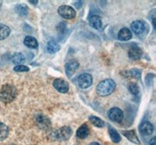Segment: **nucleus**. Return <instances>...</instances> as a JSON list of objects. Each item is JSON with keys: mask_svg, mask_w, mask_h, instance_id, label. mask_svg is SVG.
I'll return each instance as SVG.
<instances>
[{"mask_svg": "<svg viewBox=\"0 0 156 145\" xmlns=\"http://www.w3.org/2000/svg\"><path fill=\"white\" fill-rule=\"evenodd\" d=\"M17 90L14 86L5 84L0 90V100L4 103H10L16 98Z\"/></svg>", "mask_w": 156, "mask_h": 145, "instance_id": "f257e3e1", "label": "nucleus"}, {"mask_svg": "<svg viewBox=\"0 0 156 145\" xmlns=\"http://www.w3.org/2000/svg\"><path fill=\"white\" fill-rule=\"evenodd\" d=\"M115 89V83L112 79H106L98 84L96 91L100 96H108L111 94Z\"/></svg>", "mask_w": 156, "mask_h": 145, "instance_id": "f03ea898", "label": "nucleus"}, {"mask_svg": "<svg viewBox=\"0 0 156 145\" xmlns=\"http://www.w3.org/2000/svg\"><path fill=\"white\" fill-rule=\"evenodd\" d=\"M73 133V131L69 126H63L58 129L53 133V137L58 140H68Z\"/></svg>", "mask_w": 156, "mask_h": 145, "instance_id": "7ed1b4c3", "label": "nucleus"}, {"mask_svg": "<svg viewBox=\"0 0 156 145\" xmlns=\"http://www.w3.org/2000/svg\"><path fill=\"white\" fill-rule=\"evenodd\" d=\"M58 14L64 19H71L74 18L75 16H76V12H75L74 9L67 5H62L59 6L58 9Z\"/></svg>", "mask_w": 156, "mask_h": 145, "instance_id": "20e7f679", "label": "nucleus"}, {"mask_svg": "<svg viewBox=\"0 0 156 145\" xmlns=\"http://www.w3.org/2000/svg\"><path fill=\"white\" fill-rule=\"evenodd\" d=\"M77 83L79 87L82 89H86L92 84V76L89 73H82L78 76Z\"/></svg>", "mask_w": 156, "mask_h": 145, "instance_id": "39448f33", "label": "nucleus"}, {"mask_svg": "<svg viewBox=\"0 0 156 145\" xmlns=\"http://www.w3.org/2000/svg\"><path fill=\"white\" fill-rule=\"evenodd\" d=\"M35 122L37 126L41 129H48L51 127V121L47 116L44 115H37L35 117Z\"/></svg>", "mask_w": 156, "mask_h": 145, "instance_id": "423d86ee", "label": "nucleus"}, {"mask_svg": "<svg viewBox=\"0 0 156 145\" xmlns=\"http://www.w3.org/2000/svg\"><path fill=\"white\" fill-rule=\"evenodd\" d=\"M108 115L112 121L120 122L123 119V112L119 108H112L108 111Z\"/></svg>", "mask_w": 156, "mask_h": 145, "instance_id": "0eeeda50", "label": "nucleus"}, {"mask_svg": "<svg viewBox=\"0 0 156 145\" xmlns=\"http://www.w3.org/2000/svg\"><path fill=\"white\" fill-rule=\"evenodd\" d=\"M79 62L76 59H71L69 62H66V65H65V69H66V73L68 76H71L79 68Z\"/></svg>", "mask_w": 156, "mask_h": 145, "instance_id": "6e6552de", "label": "nucleus"}, {"mask_svg": "<svg viewBox=\"0 0 156 145\" xmlns=\"http://www.w3.org/2000/svg\"><path fill=\"white\" fill-rule=\"evenodd\" d=\"M53 86L60 93H66L69 90V84L62 79H55L53 82Z\"/></svg>", "mask_w": 156, "mask_h": 145, "instance_id": "1a4fd4ad", "label": "nucleus"}, {"mask_svg": "<svg viewBox=\"0 0 156 145\" xmlns=\"http://www.w3.org/2000/svg\"><path fill=\"white\" fill-rule=\"evenodd\" d=\"M131 30L136 35H140L145 30V25L141 20H136L131 23Z\"/></svg>", "mask_w": 156, "mask_h": 145, "instance_id": "9d476101", "label": "nucleus"}, {"mask_svg": "<svg viewBox=\"0 0 156 145\" xmlns=\"http://www.w3.org/2000/svg\"><path fill=\"white\" fill-rule=\"evenodd\" d=\"M139 130H140V133L143 136H150L153 133L154 126H153V125L151 122L146 121V122H142L140 124V127H139Z\"/></svg>", "mask_w": 156, "mask_h": 145, "instance_id": "9b49d317", "label": "nucleus"}, {"mask_svg": "<svg viewBox=\"0 0 156 145\" xmlns=\"http://www.w3.org/2000/svg\"><path fill=\"white\" fill-rule=\"evenodd\" d=\"M129 57L133 60H137L142 56V50L137 46H133L128 51Z\"/></svg>", "mask_w": 156, "mask_h": 145, "instance_id": "f8f14e48", "label": "nucleus"}, {"mask_svg": "<svg viewBox=\"0 0 156 145\" xmlns=\"http://www.w3.org/2000/svg\"><path fill=\"white\" fill-rule=\"evenodd\" d=\"M89 24L94 29H97V30H99L101 27V19L100 18L99 16L98 15H91V16H89L88 18Z\"/></svg>", "mask_w": 156, "mask_h": 145, "instance_id": "ddd939ff", "label": "nucleus"}, {"mask_svg": "<svg viewBox=\"0 0 156 145\" xmlns=\"http://www.w3.org/2000/svg\"><path fill=\"white\" fill-rule=\"evenodd\" d=\"M118 37L120 41H126L129 40V39L132 37V32L131 30H129L128 28H122L119 31V34H118Z\"/></svg>", "mask_w": 156, "mask_h": 145, "instance_id": "4468645a", "label": "nucleus"}, {"mask_svg": "<svg viewBox=\"0 0 156 145\" xmlns=\"http://www.w3.org/2000/svg\"><path fill=\"white\" fill-rule=\"evenodd\" d=\"M122 135H124L128 140L133 142V143L136 144H140V141H139L137 136H136V133L133 130H127V131H122Z\"/></svg>", "mask_w": 156, "mask_h": 145, "instance_id": "2eb2a0df", "label": "nucleus"}, {"mask_svg": "<svg viewBox=\"0 0 156 145\" xmlns=\"http://www.w3.org/2000/svg\"><path fill=\"white\" fill-rule=\"evenodd\" d=\"M89 135V127L87 124H83L76 131V136L80 139H85Z\"/></svg>", "mask_w": 156, "mask_h": 145, "instance_id": "dca6fc26", "label": "nucleus"}, {"mask_svg": "<svg viewBox=\"0 0 156 145\" xmlns=\"http://www.w3.org/2000/svg\"><path fill=\"white\" fill-rule=\"evenodd\" d=\"M23 44L29 48H37L38 46L37 40L31 36H27L25 37Z\"/></svg>", "mask_w": 156, "mask_h": 145, "instance_id": "f3484780", "label": "nucleus"}, {"mask_svg": "<svg viewBox=\"0 0 156 145\" xmlns=\"http://www.w3.org/2000/svg\"><path fill=\"white\" fill-rule=\"evenodd\" d=\"M9 34H10V28L3 23H0V41L6 38Z\"/></svg>", "mask_w": 156, "mask_h": 145, "instance_id": "a211bd4d", "label": "nucleus"}, {"mask_svg": "<svg viewBox=\"0 0 156 145\" xmlns=\"http://www.w3.org/2000/svg\"><path fill=\"white\" fill-rule=\"evenodd\" d=\"M60 49V46L58 43L55 42V41L51 40V41H49L48 42V44H47V50L49 53L53 54L57 52V51H59Z\"/></svg>", "mask_w": 156, "mask_h": 145, "instance_id": "6ab92c4d", "label": "nucleus"}, {"mask_svg": "<svg viewBox=\"0 0 156 145\" xmlns=\"http://www.w3.org/2000/svg\"><path fill=\"white\" fill-rule=\"evenodd\" d=\"M108 133H109L110 137L112 139V140L115 143H119V141L121 140V137L119 136V134L118 133L116 130H115L114 128H112V126H110L109 125L108 126Z\"/></svg>", "mask_w": 156, "mask_h": 145, "instance_id": "aec40b11", "label": "nucleus"}, {"mask_svg": "<svg viewBox=\"0 0 156 145\" xmlns=\"http://www.w3.org/2000/svg\"><path fill=\"white\" fill-rule=\"evenodd\" d=\"M9 127L5 124L0 122V140H4L9 135Z\"/></svg>", "mask_w": 156, "mask_h": 145, "instance_id": "412c9836", "label": "nucleus"}, {"mask_svg": "<svg viewBox=\"0 0 156 145\" xmlns=\"http://www.w3.org/2000/svg\"><path fill=\"white\" fill-rule=\"evenodd\" d=\"M89 120H90V122H91L94 126H97V127H103V126H105V122H104V121L101 120V118H99L97 116H94V115L90 116Z\"/></svg>", "mask_w": 156, "mask_h": 145, "instance_id": "4be33fe9", "label": "nucleus"}, {"mask_svg": "<svg viewBox=\"0 0 156 145\" xmlns=\"http://www.w3.org/2000/svg\"><path fill=\"white\" fill-rule=\"evenodd\" d=\"M128 88H129V92H130L133 95L137 96L139 95V94H140V89H139L138 85L136 84V83H129Z\"/></svg>", "mask_w": 156, "mask_h": 145, "instance_id": "5701e85b", "label": "nucleus"}, {"mask_svg": "<svg viewBox=\"0 0 156 145\" xmlns=\"http://www.w3.org/2000/svg\"><path fill=\"white\" fill-rule=\"evenodd\" d=\"M16 12L21 16H27L28 13V8L27 7V5H18L16 7Z\"/></svg>", "mask_w": 156, "mask_h": 145, "instance_id": "b1692460", "label": "nucleus"}, {"mask_svg": "<svg viewBox=\"0 0 156 145\" xmlns=\"http://www.w3.org/2000/svg\"><path fill=\"white\" fill-rule=\"evenodd\" d=\"M24 56L21 53H15L12 57V62L15 64H20L21 62H23L24 61Z\"/></svg>", "mask_w": 156, "mask_h": 145, "instance_id": "393cba45", "label": "nucleus"}, {"mask_svg": "<svg viewBox=\"0 0 156 145\" xmlns=\"http://www.w3.org/2000/svg\"><path fill=\"white\" fill-rule=\"evenodd\" d=\"M14 71L16 72H27V71H29V68L26 65H18L14 67Z\"/></svg>", "mask_w": 156, "mask_h": 145, "instance_id": "a878e982", "label": "nucleus"}, {"mask_svg": "<svg viewBox=\"0 0 156 145\" xmlns=\"http://www.w3.org/2000/svg\"><path fill=\"white\" fill-rule=\"evenodd\" d=\"M150 145H155V137L154 136L150 140Z\"/></svg>", "mask_w": 156, "mask_h": 145, "instance_id": "bb28decb", "label": "nucleus"}, {"mask_svg": "<svg viewBox=\"0 0 156 145\" xmlns=\"http://www.w3.org/2000/svg\"><path fill=\"white\" fill-rule=\"evenodd\" d=\"M75 5H77V6H76V8H78V9H79V8L80 7V6H81V5H82V2H75Z\"/></svg>", "mask_w": 156, "mask_h": 145, "instance_id": "cd10ccee", "label": "nucleus"}, {"mask_svg": "<svg viewBox=\"0 0 156 145\" xmlns=\"http://www.w3.org/2000/svg\"><path fill=\"white\" fill-rule=\"evenodd\" d=\"M89 145H100V144L98 143H97V142H92V143H90Z\"/></svg>", "mask_w": 156, "mask_h": 145, "instance_id": "c85d7f7f", "label": "nucleus"}, {"mask_svg": "<svg viewBox=\"0 0 156 145\" xmlns=\"http://www.w3.org/2000/svg\"><path fill=\"white\" fill-rule=\"evenodd\" d=\"M30 3H32V4H37V1H35V2H32V1H30Z\"/></svg>", "mask_w": 156, "mask_h": 145, "instance_id": "c756f323", "label": "nucleus"}, {"mask_svg": "<svg viewBox=\"0 0 156 145\" xmlns=\"http://www.w3.org/2000/svg\"><path fill=\"white\" fill-rule=\"evenodd\" d=\"M1 5H2V1H0V7H1Z\"/></svg>", "mask_w": 156, "mask_h": 145, "instance_id": "7c9ffc66", "label": "nucleus"}]
</instances>
